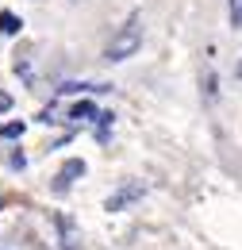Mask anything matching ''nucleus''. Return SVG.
Instances as JSON below:
<instances>
[{
    "label": "nucleus",
    "mask_w": 242,
    "mask_h": 250,
    "mask_svg": "<svg viewBox=\"0 0 242 250\" xmlns=\"http://www.w3.org/2000/svg\"><path fill=\"white\" fill-rule=\"evenodd\" d=\"M23 31V20L16 12H0V35H20Z\"/></svg>",
    "instance_id": "obj_6"
},
{
    "label": "nucleus",
    "mask_w": 242,
    "mask_h": 250,
    "mask_svg": "<svg viewBox=\"0 0 242 250\" xmlns=\"http://www.w3.org/2000/svg\"><path fill=\"white\" fill-rule=\"evenodd\" d=\"M8 169H27V158L20 154V150H12L8 154Z\"/></svg>",
    "instance_id": "obj_10"
},
{
    "label": "nucleus",
    "mask_w": 242,
    "mask_h": 250,
    "mask_svg": "<svg viewBox=\"0 0 242 250\" xmlns=\"http://www.w3.org/2000/svg\"><path fill=\"white\" fill-rule=\"evenodd\" d=\"M16 73H20L23 81H31V62H27V54H16Z\"/></svg>",
    "instance_id": "obj_9"
},
{
    "label": "nucleus",
    "mask_w": 242,
    "mask_h": 250,
    "mask_svg": "<svg viewBox=\"0 0 242 250\" xmlns=\"http://www.w3.org/2000/svg\"><path fill=\"white\" fill-rule=\"evenodd\" d=\"M54 223H58V231H61V247H65V250H73L77 243H81V239H77V227H73V219H69V216H58Z\"/></svg>",
    "instance_id": "obj_4"
},
{
    "label": "nucleus",
    "mask_w": 242,
    "mask_h": 250,
    "mask_svg": "<svg viewBox=\"0 0 242 250\" xmlns=\"http://www.w3.org/2000/svg\"><path fill=\"white\" fill-rule=\"evenodd\" d=\"M139 46H142V20H139V12H135L120 31L112 35V42L104 46V58H108V62H127L131 54H139Z\"/></svg>",
    "instance_id": "obj_1"
},
{
    "label": "nucleus",
    "mask_w": 242,
    "mask_h": 250,
    "mask_svg": "<svg viewBox=\"0 0 242 250\" xmlns=\"http://www.w3.org/2000/svg\"><path fill=\"white\" fill-rule=\"evenodd\" d=\"M231 27H242V0H231Z\"/></svg>",
    "instance_id": "obj_11"
},
{
    "label": "nucleus",
    "mask_w": 242,
    "mask_h": 250,
    "mask_svg": "<svg viewBox=\"0 0 242 250\" xmlns=\"http://www.w3.org/2000/svg\"><path fill=\"white\" fill-rule=\"evenodd\" d=\"M4 112H12V96L8 93H0V116H4Z\"/></svg>",
    "instance_id": "obj_12"
},
{
    "label": "nucleus",
    "mask_w": 242,
    "mask_h": 250,
    "mask_svg": "<svg viewBox=\"0 0 242 250\" xmlns=\"http://www.w3.org/2000/svg\"><path fill=\"white\" fill-rule=\"evenodd\" d=\"M112 120H116L112 112H100V116H96V139H100V143H108V127H112Z\"/></svg>",
    "instance_id": "obj_7"
},
{
    "label": "nucleus",
    "mask_w": 242,
    "mask_h": 250,
    "mask_svg": "<svg viewBox=\"0 0 242 250\" xmlns=\"http://www.w3.org/2000/svg\"><path fill=\"white\" fill-rule=\"evenodd\" d=\"M23 131H27V124H23V120H16V124H4V127H0V139H20Z\"/></svg>",
    "instance_id": "obj_8"
},
{
    "label": "nucleus",
    "mask_w": 242,
    "mask_h": 250,
    "mask_svg": "<svg viewBox=\"0 0 242 250\" xmlns=\"http://www.w3.org/2000/svg\"><path fill=\"white\" fill-rule=\"evenodd\" d=\"M100 112L92 108V100H77L73 108H69V120H81V124H89V120H96Z\"/></svg>",
    "instance_id": "obj_5"
},
{
    "label": "nucleus",
    "mask_w": 242,
    "mask_h": 250,
    "mask_svg": "<svg viewBox=\"0 0 242 250\" xmlns=\"http://www.w3.org/2000/svg\"><path fill=\"white\" fill-rule=\"evenodd\" d=\"M77 177H85V162H81V158H69V162L61 166V173H58V192H65L69 181H77Z\"/></svg>",
    "instance_id": "obj_3"
},
{
    "label": "nucleus",
    "mask_w": 242,
    "mask_h": 250,
    "mask_svg": "<svg viewBox=\"0 0 242 250\" xmlns=\"http://www.w3.org/2000/svg\"><path fill=\"white\" fill-rule=\"evenodd\" d=\"M142 192L146 188L139 185V181H131V185H123V188H116L108 200H104V212H123L127 204H135V200H142Z\"/></svg>",
    "instance_id": "obj_2"
}]
</instances>
